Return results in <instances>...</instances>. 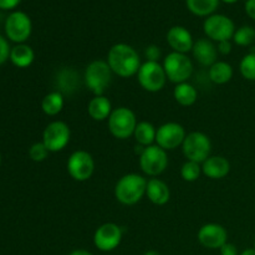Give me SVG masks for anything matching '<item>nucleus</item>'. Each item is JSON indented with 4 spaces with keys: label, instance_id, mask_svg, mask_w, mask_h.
Masks as SVG:
<instances>
[{
    "label": "nucleus",
    "instance_id": "f257e3e1",
    "mask_svg": "<svg viewBox=\"0 0 255 255\" xmlns=\"http://www.w3.org/2000/svg\"><path fill=\"white\" fill-rule=\"evenodd\" d=\"M106 61L111 67L112 72L124 79L137 75L142 65L136 49L125 42H119L111 46Z\"/></svg>",
    "mask_w": 255,
    "mask_h": 255
},
{
    "label": "nucleus",
    "instance_id": "f03ea898",
    "mask_svg": "<svg viewBox=\"0 0 255 255\" xmlns=\"http://www.w3.org/2000/svg\"><path fill=\"white\" fill-rule=\"evenodd\" d=\"M147 179L138 173H127L115 186V198L124 206H133L146 196Z\"/></svg>",
    "mask_w": 255,
    "mask_h": 255
},
{
    "label": "nucleus",
    "instance_id": "7ed1b4c3",
    "mask_svg": "<svg viewBox=\"0 0 255 255\" xmlns=\"http://www.w3.org/2000/svg\"><path fill=\"white\" fill-rule=\"evenodd\" d=\"M112 70L105 60H94L85 69L84 82L94 96H102L112 82Z\"/></svg>",
    "mask_w": 255,
    "mask_h": 255
},
{
    "label": "nucleus",
    "instance_id": "20e7f679",
    "mask_svg": "<svg viewBox=\"0 0 255 255\" xmlns=\"http://www.w3.org/2000/svg\"><path fill=\"white\" fill-rule=\"evenodd\" d=\"M137 117L134 112L128 107H117L110 115L107 120L109 131L115 138L127 139L133 136L137 126Z\"/></svg>",
    "mask_w": 255,
    "mask_h": 255
},
{
    "label": "nucleus",
    "instance_id": "39448f33",
    "mask_svg": "<svg viewBox=\"0 0 255 255\" xmlns=\"http://www.w3.org/2000/svg\"><path fill=\"white\" fill-rule=\"evenodd\" d=\"M163 69L167 79L173 84L187 82L193 74V62L187 56V54L179 52H169L163 60Z\"/></svg>",
    "mask_w": 255,
    "mask_h": 255
},
{
    "label": "nucleus",
    "instance_id": "423d86ee",
    "mask_svg": "<svg viewBox=\"0 0 255 255\" xmlns=\"http://www.w3.org/2000/svg\"><path fill=\"white\" fill-rule=\"evenodd\" d=\"M139 167L147 176L158 177L168 167V154L166 149L161 148L158 144L143 147L139 153Z\"/></svg>",
    "mask_w": 255,
    "mask_h": 255
},
{
    "label": "nucleus",
    "instance_id": "0eeeda50",
    "mask_svg": "<svg viewBox=\"0 0 255 255\" xmlns=\"http://www.w3.org/2000/svg\"><path fill=\"white\" fill-rule=\"evenodd\" d=\"M182 152H183L187 161H193L202 164L208 157H211V138L203 132H191V133L187 134L183 143H182Z\"/></svg>",
    "mask_w": 255,
    "mask_h": 255
},
{
    "label": "nucleus",
    "instance_id": "6e6552de",
    "mask_svg": "<svg viewBox=\"0 0 255 255\" xmlns=\"http://www.w3.org/2000/svg\"><path fill=\"white\" fill-rule=\"evenodd\" d=\"M4 31L6 39L15 44H25L32 32V22L29 15L24 11L10 12L4 22Z\"/></svg>",
    "mask_w": 255,
    "mask_h": 255
},
{
    "label": "nucleus",
    "instance_id": "1a4fd4ad",
    "mask_svg": "<svg viewBox=\"0 0 255 255\" xmlns=\"http://www.w3.org/2000/svg\"><path fill=\"white\" fill-rule=\"evenodd\" d=\"M167 80L163 65L157 61L143 62L137 72V81L147 92H159L166 86Z\"/></svg>",
    "mask_w": 255,
    "mask_h": 255
},
{
    "label": "nucleus",
    "instance_id": "9d476101",
    "mask_svg": "<svg viewBox=\"0 0 255 255\" xmlns=\"http://www.w3.org/2000/svg\"><path fill=\"white\" fill-rule=\"evenodd\" d=\"M236 25L229 16L223 14H213L206 17L203 22V31L212 41H226L233 39Z\"/></svg>",
    "mask_w": 255,
    "mask_h": 255
},
{
    "label": "nucleus",
    "instance_id": "9b49d317",
    "mask_svg": "<svg viewBox=\"0 0 255 255\" xmlns=\"http://www.w3.org/2000/svg\"><path fill=\"white\" fill-rule=\"evenodd\" d=\"M66 167L74 181L86 182L95 172V159L92 154L85 149H77L70 154Z\"/></svg>",
    "mask_w": 255,
    "mask_h": 255
},
{
    "label": "nucleus",
    "instance_id": "f8f14e48",
    "mask_svg": "<svg viewBox=\"0 0 255 255\" xmlns=\"http://www.w3.org/2000/svg\"><path fill=\"white\" fill-rule=\"evenodd\" d=\"M71 138V129L64 121H52L45 127L42 132V143L49 152H60L69 144Z\"/></svg>",
    "mask_w": 255,
    "mask_h": 255
},
{
    "label": "nucleus",
    "instance_id": "ddd939ff",
    "mask_svg": "<svg viewBox=\"0 0 255 255\" xmlns=\"http://www.w3.org/2000/svg\"><path fill=\"white\" fill-rule=\"evenodd\" d=\"M187 133L184 127L178 122H166L157 128L156 144L166 151H172L182 146Z\"/></svg>",
    "mask_w": 255,
    "mask_h": 255
},
{
    "label": "nucleus",
    "instance_id": "4468645a",
    "mask_svg": "<svg viewBox=\"0 0 255 255\" xmlns=\"http://www.w3.org/2000/svg\"><path fill=\"white\" fill-rule=\"evenodd\" d=\"M124 231L116 223H105L96 229L94 234V244L99 251L111 252L120 246Z\"/></svg>",
    "mask_w": 255,
    "mask_h": 255
},
{
    "label": "nucleus",
    "instance_id": "2eb2a0df",
    "mask_svg": "<svg viewBox=\"0 0 255 255\" xmlns=\"http://www.w3.org/2000/svg\"><path fill=\"white\" fill-rule=\"evenodd\" d=\"M198 241L208 249H221L228 242V232L218 223H207L198 231Z\"/></svg>",
    "mask_w": 255,
    "mask_h": 255
},
{
    "label": "nucleus",
    "instance_id": "dca6fc26",
    "mask_svg": "<svg viewBox=\"0 0 255 255\" xmlns=\"http://www.w3.org/2000/svg\"><path fill=\"white\" fill-rule=\"evenodd\" d=\"M81 77L77 70L72 67H61L55 76V91H59L64 97H71L80 90Z\"/></svg>",
    "mask_w": 255,
    "mask_h": 255
},
{
    "label": "nucleus",
    "instance_id": "f3484780",
    "mask_svg": "<svg viewBox=\"0 0 255 255\" xmlns=\"http://www.w3.org/2000/svg\"><path fill=\"white\" fill-rule=\"evenodd\" d=\"M166 39L167 44L169 45V47H171L174 52L187 54V52L192 51V49H193L194 40L191 31H189L187 27L181 26V25L172 26L171 29L167 31Z\"/></svg>",
    "mask_w": 255,
    "mask_h": 255
},
{
    "label": "nucleus",
    "instance_id": "a211bd4d",
    "mask_svg": "<svg viewBox=\"0 0 255 255\" xmlns=\"http://www.w3.org/2000/svg\"><path fill=\"white\" fill-rule=\"evenodd\" d=\"M192 54L196 61L202 66L211 67L214 62L218 61V49L209 39H199L194 41Z\"/></svg>",
    "mask_w": 255,
    "mask_h": 255
},
{
    "label": "nucleus",
    "instance_id": "6ab92c4d",
    "mask_svg": "<svg viewBox=\"0 0 255 255\" xmlns=\"http://www.w3.org/2000/svg\"><path fill=\"white\" fill-rule=\"evenodd\" d=\"M231 172V163L223 156H211L202 163V173L211 179L226 178Z\"/></svg>",
    "mask_w": 255,
    "mask_h": 255
},
{
    "label": "nucleus",
    "instance_id": "aec40b11",
    "mask_svg": "<svg viewBox=\"0 0 255 255\" xmlns=\"http://www.w3.org/2000/svg\"><path fill=\"white\" fill-rule=\"evenodd\" d=\"M146 196L156 206H164L171 198V191L166 182L154 177L147 181Z\"/></svg>",
    "mask_w": 255,
    "mask_h": 255
},
{
    "label": "nucleus",
    "instance_id": "412c9836",
    "mask_svg": "<svg viewBox=\"0 0 255 255\" xmlns=\"http://www.w3.org/2000/svg\"><path fill=\"white\" fill-rule=\"evenodd\" d=\"M114 111L112 104L105 95L94 96L87 105V114L94 121H105L109 120L110 115Z\"/></svg>",
    "mask_w": 255,
    "mask_h": 255
},
{
    "label": "nucleus",
    "instance_id": "4be33fe9",
    "mask_svg": "<svg viewBox=\"0 0 255 255\" xmlns=\"http://www.w3.org/2000/svg\"><path fill=\"white\" fill-rule=\"evenodd\" d=\"M10 62L19 69H26L34 62L35 52L27 44H16L10 51Z\"/></svg>",
    "mask_w": 255,
    "mask_h": 255
},
{
    "label": "nucleus",
    "instance_id": "5701e85b",
    "mask_svg": "<svg viewBox=\"0 0 255 255\" xmlns=\"http://www.w3.org/2000/svg\"><path fill=\"white\" fill-rule=\"evenodd\" d=\"M234 70L229 62L227 61H217L209 67L208 77L209 81L216 85H226L233 79Z\"/></svg>",
    "mask_w": 255,
    "mask_h": 255
},
{
    "label": "nucleus",
    "instance_id": "b1692460",
    "mask_svg": "<svg viewBox=\"0 0 255 255\" xmlns=\"http://www.w3.org/2000/svg\"><path fill=\"white\" fill-rule=\"evenodd\" d=\"M173 97L177 104L184 107H189L196 104L198 100V90L188 81L182 82V84H177L174 87Z\"/></svg>",
    "mask_w": 255,
    "mask_h": 255
},
{
    "label": "nucleus",
    "instance_id": "393cba45",
    "mask_svg": "<svg viewBox=\"0 0 255 255\" xmlns=\"http://www.w3.org/2000/svg\"><path fill=\"white\" fill-rule=\"evenodd\" d=\"M221 0H186L187 9L196 16L208 17L218 9Z\"/></svg>",
    "mask_w": 255,
    "mask_h": 255
},
{
    "label": "nucleus",
    "instance_id": "a878e982",
    "mask_svg": "<svg viewBox=\"0 0 255 255\" xmlns=\"http://www.w3.org/2000/svg\"><path fill=\"white\" fill-rule=\"evenodd\" d=\"M157 128L153 126V124L148 121H141L137 124L136 129H134L133 137L138 144L142 147L152 146L156 142Z\"/></svg>",
    "mask_w": 255,
    "mask_h": 255
},
{
    "label": "nucleus",
    "instance_id": "bb28decb",
    "mask_svg": "<svg viewBox=\"0 0 255 255\" xmlns=\"http://www.w3.org/2000/svg\"><path fill=\"white\" fill-rule=\"evenodd\" d=\"M65 105L64 95L59 91H51L45 95L41 101V110L46 116H56L62 111Z\"/></svg>",
    "mask_w": 255,
    "mask_h": 255
},
{
    "label": "nucleus",
    "instance_id": "cd10ccee",
    "mask_svg": "<svg viewBox=\"0 0 255 255\" xmlns=\"http://www.w3.org/2000/svg\"><path fill=\"white\" fill-rule=\"evenodd\" d=\"M233 41L238 46H249L255 41V29L251 25H243L236 30Z\"/></svg>",
    "mask_w": 255,
    "mask_h": 255
},
{
    "label": "nucleus",
    "instance_id": "c85d7f7f",
    "mask_svg": "<svg viewBox=\"0 0 255 255\" xmlns=\"http://www.w3.org/2000/svg\"><path fill=\"white\" fill-rule=\"evenodd\" d=\"M241 75L248 81H255V51L244 55L239 64Z\"/></svg>",
    "mask_w": 255,
    "mask_h": 255
},
{
    "label": "nucleus",
    "instance_id": "c756f323",
    "mask_svg": "<svg viewBox=\"0 0 255 255\" xmlns=\"http://www.w3.org/2000/svg\"><path fill=\"white\" fill-rule=\"evenodd\" d=\"M202 174L201 163L193 161H186L181 168V177L186 182H196Z\"/></svg>",
    "mask_w": 255,
    "mask_h": 255
},
{
    "label": "nucleus",
    "instance_id": "7c9ffc66",
    "mask_svg": "<svg viewBox=\"0 0 255 255\" xmlns=\"http://www.w3.org/2000/svg\"><path fill=\"white\" fill-rule=\"evenodd\" d=\"M49 149L46 148L42 142H36V143L31 144L29 148V157L31 161L34 162H42L47 158V154H49Z\"/></svg>",
    "mask_w": 255,
    "mask_h": 255
},
{
    "label": "nucleus",
    "instance_id": "2f4dec72",
    "mask_svg": "<svg viewBox=\"0 0 255 255\" xmlns=\"http://www.w3.org/2000/svg\"><path fill=\"white\" fill-rule=\"evenodd\" d=\"M10 51H11V47H10L9 41L2 35H0V66L9 60Z\"/></svg>",
    "mask_w": 255,
    "mask_h": 255
},
{
    "label": "nucleus",
    "instance_id": "473e14b6",
    "mask_svg": "<svg viewBox=\"0 0 255 255\" xmlns=\"http://www.w3.org/2000/svg\"><path fill=\"white\" fill-rule=\"evenodd\" d=\"M161 49L157 45H149L144 49V57L147 59V61H157L159 62L161 59Z\"/></svg>",
    "mask_w": 255,
    "mask_h": 255
},
{
    "label": "nucleus",
    "instance_id": "72a5a7b5",
    "mask_svg": "<svg viewBox=\"0 0 255 255\" xmlns=\"http://www.w3.org/2000/svg\"><path fill=\"white\" fill-rule=\"evenodd\" d=\"M218 52L222 55H229L232 52V49H233V45H232L231 40H226V41L218 42Z\"/></svg>",
    "mask_w": 255,
    "mask_h": 255
},
{
    "label": "nucleus",
    "instance_id": "f704fd0d",
    "mask_svg": "<svg viewBox=\"0 0 255 255\" xmlns=\"http://www.w3.org/2000/svg\"><path fill=\"white\" fill-rule=\"evenodd\" d=\"M221 255H238V249L234 244L227 242L221 248Z\"/></svg>",
    "mask_w": 255,
    "mask_h": 255
},
{
    "label": "nucleus",
    "instance_id": "c9c22d12",
    "mask_svg": "<svg viewBox=\"0 0 255 255\" xmlns=\"http://www.w3.org/2000/svg\"><path fill=\"white\" fill-rule=\"evenodd\" d=\"M21 0H0V9L1 10H12L20 4Z\"/></svg>",
    "mask_w": 255,
    "mask_h": 255
},
{
    "label": "nucleus",
    "instance_id": "e433bc0d",
    "mask_svg": "<svg viewBox=\"0 0 255 255\" xmlns=\"http://www.w3.org/2000/svg\"><path fill=\"white\" fill-rule=\"evenodd\" d=\"M244 9H246L247 15L251 19L255 20V0H247L246 5H244Z\"/></svg>",
    "mask_w": 255,
    "mask_h": 255
},
{
    "label": "nucleus",
    "instance_id": "4c0bfd02",
    "mask_svg": "<svg viewBox=\"0 0 255 255\" xmlns=\"http://www.w3.org/2000/svg\"><path fill=\"white\" fill-rule=\"evenodd\" d=\"M69 255H94V254H91L87 251H84V249H77V251L71 252Z\"/></svg>",
    "mask_w": 255,
    "mask_h": 255
},
{
    "label": "nucleus",
    "instance_id": "58836bf2",
    "mask_svg": "<svg viewBox=\"0 0 255 255\" xmlns=\"http://www.w3.org/2000/svg\"><path fill=\"white\" fill-rule=\"evenodd\" d=\"M241 255H255V249L254 248L246 249V251H244V252H242Z\"/></svg>",
    "mask_w": 255,
    "mask_h": 255
},
{
    "label": "nucleus",
    "instance_id": "ea45409f",
    "mask_svg": "<svg viewBox=\"0 0 255 255\" xmlns=\"http://www.w3.org/2000/svg\"><path fill=\"white\" fill-rule=\"evenodd\" d=\"M222 2H226V4H236L237 1H239V0H221Z\"/></svg>",
    "mask_w": 255,
    "mask_h": 255
},
{
    "label": "nucleus",
    "instance_id": "a19ab883",
    "mask_svg": "<svg viewBox=\"0 0 255 255\" xmlns=\"http://www.w3.org/2000/svg\"><path fill=\"white\" fill-rule=\"evenodd\" d=\"M144 255H161L158 253V252H156V251H148V252H146V253H144Z\"/></svg>",
    "mask_w": 255,
    "mask_h": 255
},
{
    "label": "nucleus",
    "instance_id": "79ce46f5",
    "mask_svg": "<svg viewBox=\"0 0 255 255\" xmlns=\"http://www.w3.org/2000/svg\"><path fill=\"white\" fill-rule=\"evenodd\" d=\"M0 164H1V154H0Z\"/></svg>",
    "mask_w": 255,
    "mask_h": 255
},
{
    "label": "nucleus",
    "instance_id": "37998d69",
    "mask_svg": "<svg viewBox=\"0 0 255 255\" xmlns=\"http://www.w3.org/2000/svg\"><path fill=\"white\" fill-rule=\"evenodd\" d=\"M254 249H255V239H254Z\"/></svg>",
    "mask_w": 255,
    "mask_h": 255
}]
</instances>
